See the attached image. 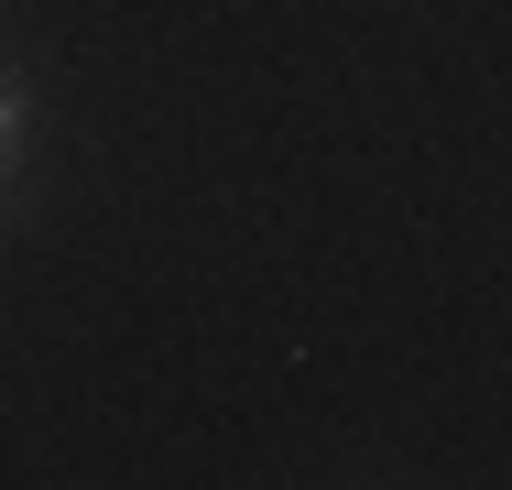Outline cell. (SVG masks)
Segmentation results:
<instances>
[{"label": "cell", "mask_w": 512, "mask_h": 490, "mask_svg": "<svg viewBox=\"0 0 512 490\" xmlns=\"http://www.w3.org/2000/svg\"><path fill=\"white\" fill-rule=\"evenodd\" d=\"M22 120H33V98H22V77H0V175L22 164Z\"/></svg>", "instance_id": "1"}]
</instances>
